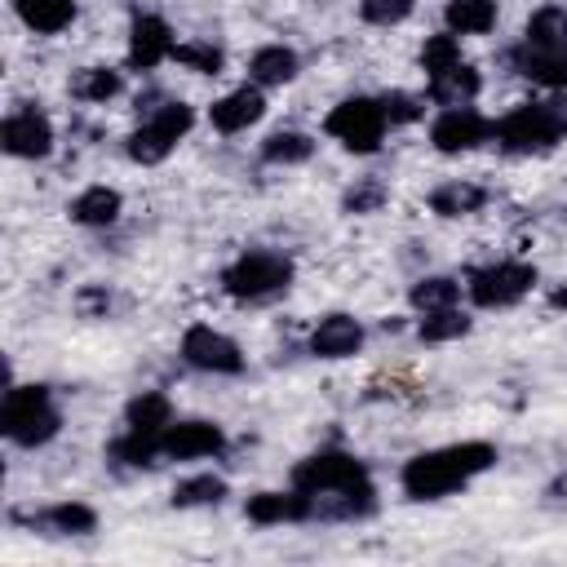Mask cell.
Segmentation results:
<instances>
[{"mask_svg":"<svg viewBox=\"0 0 567 567\" xmlns=\"http://www.w3.org/2000/svg\"><path fill=\"white\" fill-rule=\"evenodd\" d=\"M292 487L306 492L315 518H328V523L368 518L377 509V483H372L368 465L341 447H319L306 461H297Z\"/></svg>","mask_w":567,"mask_h":567,"instance_id":"obj_1","label":"cell"},{"mask_svg":"<svg viewBox=\"0 0 567 567\" xmlns=\"http://www.w3.org/2000/svg\"><path fill=\"white\" fill-rule=\"evenodd\" d=\"M501 461V452L483 439H465V443H447V447H430L403 461L399 470V487L408 501H443L461 487H470L478 474H487Z\"/></svg>","mask_w":567,"mask_h":567,"instance_id":"obj_2","label":"cell"},{"mask_svg":"<svg viewBox=\"0 0 567 567\" xmlns=\"http://www.w3.org/2000/svg\"><path fill=\"white\" fill-rule=\"evenodd\" d=\"M492 142L505 155H549L558 142H567V97L518 102L514 111L492 120Z\"/></svg>","mask_w":567,"mask_h":567,"instance_id":"obj_3","label":"cell"},{"mask_svg":"<svg viewBox=\"0 0 567 567\" xmlns=\"http://www.w3.org/2000/svg\"><path fill=\"white\" fill-rule=\"evenodd\" d=\"M62 430V412L53 403L49 385H9L4 390V408H0V434L13 447H44L49 439H58Z\"/></svg>","mask_w":567,"mask_h":567,"instance_id":"obj_4","label":"cell"},{"mask_svg":"<svg viewBox=\"0 0 567 567\" xmlns=\"http://www.w3.org/2000/svg\"><path fill=\"white\" fill-rule=\"evenodd\" d=\"M292 279H297L292 257L275 252V248H248L230 266H221V292L235 301H270V297L288 292Z\"/></svg>","mask_w":567,"mask_h":567,"instance_id":"obj_5","label":"cell"},{"mask_svg":"<svg viewBox=\"0 0 567 567\" xmlns=\"http://www.w3.org/2000/svg\"><path fill=\"white\" fill-rule=\"evenodd\" d=\"M190 128H195V106L182 102V97H168V102H159V106H151V111L142 115V124L128 133L124 151H128L133 164L151 168V164H164V159L173 155V146H177Z\"/></svg>","mask_w":567,"mask_h":567,"instance_id":"obj_6","label":"cell"},{"mask_svg":"<svg viewBox=\"0 0 567 567\" xmlns=\"http://www.w3.org/2000/svg\"><path fill=\"white\" fill-rule=\"evenodd\" d=\"M385 128H390V120L381 111V97H363V93L341 97L323 120V133L332 142H341L350 155H377L385 142Z\"/></svg>","mask_w":567,"mask_h":567,"instance_id":"obj_7","label":"cell"},{"mask_svg":"<svg viewBox=\"0 0 567 567\" xmlns=\"http://www.w3.org/2000/svg\"><path fill=\"white\" fill-rule=\"evenodd\" d=\"M536 288V266L532 261H492V266H474L465 275V292L478 310H509L518 306L527 292Z\"/></svg>","mask_w":567,"mask_h":567,"instance_id":"obj_8","label":"cell"},{"mask_svg":"<svg viewBox=\"0 0 567 567\" xmlns=\"http://www.w3.org/2000/svg\"><path fill=\"white\" fill-rule=\"evenodd\" d=\"M182 359L195 372H213V377H239L244 372V350L226 332H217L213 323H190L182 332Z\"/></svg>","mask_w":567,"mask_h":567,"instance_id":"obj_9","label":"cell"},{"mask_svg":"<svg viewBox=\"0 0 567 567\" xmlns=\"http://www.w3.org/2000/svg\"><path fill=\"white\" fill-rule=\"evenodd\" d=\"M483 142H492V120L474 106H443L430 124V146L439 155H465L478 151Z\"/></svg>","mask_w":567,"mask_h":567,"instance_id":"obj_10","label":"cell"},{"mask_svg":"<svg viewBox=\"0 0 567 567\" xmlns=\"http://www.w3.org/2000/svg\"><path fill=\"white\" fill-rule=\"evenodd\" d=\"M226 447V430L217 421H204V416H186L159 434V456L164 461H204V456H217Z\"/></svg>","mask_w":567,"mask_h":567,"instance_id":"obj_11","label":"cell"},{"mask_svg":"<svg viewBox=\"0 0 567 567\" xmlns=\"http://www.w3.org/2000/svg\"><path fill=\"white\" fill-rule=\"evenodd\" d=\"M0 146L13 159H44L53 151V124L40 106H18L0 124Z\"/></svg>","mask_w":567,"mask_h":567,"instance_id":"obj_12","label":"cell"},{"mask_svg":"<svg viewBox=\"0 0 567 567\" xmlns=\"http://www.w3.org/2000/svg\"><path fill=\"white\" fill-rule=\"evenodd\" d=\"M173 27L159 13H133L128 22V66L133 71H155L159 62H173Z\"/></svg>","mask_w":567,"mask_h":567,"instance_id":"obj_13","label":"cell"},{"mask_svg":"<svg viewBox=\"0 0 567 567\" xmlns=\"http://www.w3.org/2000/svg\"><path fill=\"white\" fill-rule=\"evenodd\" d=\"M505 58L523 80H532L540 89H554V93L567 89V44H527V40H518Z\"/></svg>","mask_w":567,"mask_h":567,"instance_id":"obj_14","label":"cell"},{"mask_svg":"<svg viewBox=\"0 0 567 567\" xmlns=\"http://www.w3.org/2000/svg\"><path fill=\"white\" fill-rule=\"evenodd\" d=\"M261 115H266V93H261V84H239V89L221 93V97L208 106V124H213L217 133H226V137L252 128Z\"/></svg>","mask_w":567,"mask_h":567,"instance_id":"obj_15","label":"cell"},{"mask_svg":"<svg viewBox=\"0 0 567 567\" xmlns=\"http://www.w3.org/2000/svg\"><path fill=\"white\" fill-rule=\"evenodd\" d=\"M244 514L248 523L257 527H279V523H310L315 509H310V496L297 492V487H284V492H252L244 501Z\"/></svg>","mask_w":567,"mask_h":567,"instance_id":"obj_16","label":"cell"},{"mask_svg":"<svg viewBox=\"0 0 567 567\" xmlns=\"http://www.w3.org/2000/svg\"><path fill=\"white\" fill-rule=\"evenodd\" d=\"M363 323L354 319V315H323L319 323H315V332H310V354L315 359H350V354H359V346H363Z\"/></svg>","mask_w":567,"mask_h":567,"instance_id":"obj_17","label":"cell"},{"mask_svg":"<svg viewBox=\"0 0 567 567\" xmlns=\"http://www.w3.org/2000/svg\"><path fill=\"white\" fill-rule=\"evenodd\" d=\"M31 527L40 536H89L97 532V509L84 501H53L31 514Z\"/></svg>","mask_w":567,"mask_h":567,"instance_id":"obj_18","label":"cell"},{"mask_svg":"<svg viewBox=\"0 0 567 567\" xmlns=\"http://www.w3.org/2000/svg\"><path fill=\"white\" fill-rule=\"evenodd\" d=\"M168 425H173V399L164 390H142L124 403V430L142 439H159Z\"/></svg>","mask_w":567,"mask_h":567,"instance_id":"obj_19","label":"cell"},{"mask_svg":"<svg viewBox=\"0 0 567 567\" xmlns=\"http://www.w3.org/2000/svg\"><path fill=\"white\" fill-rule=\"evenodd\" d=\"M301 75V58L297 49L288 44H261L252 58H248V80L261 84V89H284Z\"/></svg>","mask_w":567,"mask_h":567,"instance_id":"obj_20","label":"cell"},{"mask_svg":"<svg viewBox=\"0 0 567 567\" xmlns=\"http://www.w3.org/2000/svg\"><path fill=\"white\" fill-rule=\"evenodd\" d=\"M71 221L75 226H89V230H102V226H115L120 213H124V195L115 186H84L75 199H71Z\"/></svg>","mask_w":567,"mask_h":567,"instance_id":"obj_21","label":"cell"},{"mask_svg":"<svg viewBox=\"0 0 567 567\" xmlns=\"http://www.w3.org/2000/svg\"><path fill=\"white\" fill-rule=\"evenodd\" d=\"M483 204H487V190L470 177H452V182L430 190V213L447 217V221L452 217H474V213H483Z\"/></svg>","mask_w":567,"mask_h":567,"instance_id":"obj_22","label":"cell"},{"mask_svg":"<svg viewBox=\"0 0 567 567\" xmlns=\"http://www.w3.org/2000/svg\"><path fill=\"white\" fill-rule=\"evenodd\" d=\"M13 13H18V22H22L27 31H35V35H58V31H66V27L75 22L80 4H75V0H13Z\"/></svg>","mask_w":567,"mask_h":567,"instance_id":"obj_23","label":"cell"},{"mask_svg":"<svg viewBox=\"0 0 567 567\" xmlns=\"http://www.w3.org/2000/svg\"><path fill=\"white\" fill-rule=\"evenodd\" d=\"M430 102H439V106H470L478 93H483V75L470 66V62H456L452 71H443V75H430Z\"/></svg>","mask_w":567,"mask_h":567,"instance_id":"obj_24","label":"cell"},{"mask_svg":"<svg viewBox=\"0 0 567 567\" xmlns=\"http://www.w3.org/2000/svg\"><path fill=\"white\" fill-rule=\"evenodd\" d=\"M496 18H501L496 0H447L443 4V31L452 35H487Z\"/></svg>","mask_w":567,"mask_h":567,"instance_id":"obj_25","label":"cell"},{"mask_svg":"<svg viewBox=\"0 0 567 567\" xmlns=\"http://www.w3.org/2000/svg\"><path fill=\"white\" fill-rule=\"evenodd\" d=\"M120 89H124V75L115 71V66H80V71H71V80H66V93L75 97V102H111V97H120Z\"/></svg>","mask_w":567,"mask_h":567,"instance_id":"obj_26","label":"cell"},{"mask_svg":"<svg viewBox=\"0 0 567 567\" xmlns=\"http://www.w3.org/2000/svg\"><path fill=\"white\" fill-rule=\"evenodd\" d=\"M310 155H315V137L301 133V128H275V133H266V142H261V159H266V164H279V168L306 164Z\"/></svg>","mask_w":567,"mask_h":567,"instance_id":"obj_27","label":"cell"},{"mask_svg":"<svg viewBox=\"0 0 567 567\" xmlns=\"http://www.w3.org/2000/svg\"><path fill=\"white\" fill-rule=\"evenodd\" d=\"M456 301H461V279H452V275H421V279L408 288V306H412L416 315L443 310V306H456Z\"/></svg>","mask_w":567,"mask_h":567,"instance_id":"obj_28","label":"cell"},{"mask_svg":"<svg viewBox=\"0 0 567 567\" xmlns=\"http://www.w3.org/2000/svg\"><path fill=\"white\" fill-rule=\"evenodd\" d=\"M470 328H474V319H470L461 306H443V310H425V315H421L416 337L430 341V346H443V341H461Z\"/></svg>","mask_w":567,"mask_h":567,"instance_id":"obj_29","label":"cell"},{"mask_svg":"<svg viewBox=\"0 0 567 567\" xmlns=\"http://www.w3.org/2000/svg\"><path fill=\"white\" fill-rule=\"evenodd\" d=\"M226 492H230L226 478H217V474H190V478L173 483L168 501H173L177 509H204V505H221Z\"/></svg>","mask_w":567,"mask_h":567,"instance_id":"obj_30","label":"cell"},{"mask_svg":"<svg viewBox=\"0 0 567 567\" xmlns=\"http://www.w3.org/2000/svg\"><path fill=\"white\" fill-rule=\"evenodd\" d=\"M173 62H177V66H186V71H195V75H221L226 53H221L213 40H177Z\"/></svg>","mask_w":567,"mask_h":567,"instance_id":"obj_31","label":"cell"},{"mask_svg":"<svg viewBox=\"0 0 567 567\" xmlns=\"http://www.w3.org/2000/svg\"><path fill=\"white\" fill-rule=\"evenodd\" d=\"M527 44H567V9L563 4H540L527 27H523Z\"/></svg>","mask_w":567,"mask_h":567,"instance_id":"obj_32","label":"cell"},{"mask_svg":"<svg viewBox=\"0 0 567 567\" xmlns=\"http://www.w3.org/2000/svg\"><path fill=\"white\" fill-rule=\"evenodd\" d=\"M456 62H465V58H461V35H452V31L425 35V44H421V71H425V75H443V71H452Z\"/></svg>","mask_w":567,"mask_h":567,"instance_id":"obj_33","label":"cell"},{"mask_svg":"<svg viewBox=\"0 0 567 567\" xmlns=\"http://www.w3.org/2000/svg\"><path fill=\"white\" fill-rule=\"evenodd\" d=\"M385 199H390V186H385L381 177H359V182L341 195V213H350V217H368V213H381Z\"/></svg>","mask_w":567,"mask_h":567,"instance_id":"obj_34","label":"cell"},{"mask_svg":"<svg viewBox=\"0 0 567 567\" xmlns=\"http://www.w3.org/2000/svg\"><path fill=\"white\" fill-rule=\"evenodd\" d=\"M381 111H385L390 128L394 124H416L425 115V97H416L408 89H390V93H381Z\"/></svg>","mask_w":567,"mask_h":567,"instance_id":"obj_35","label":"cell"},{"mask_svg":"<svg viewBox=\"0 0 567 567\" xmlns=\"http://www.w3.org/2000/svg\"><path fill=\"white\" fill-rule=\"evenodd\" d=\"M416 0H359V18L372 27H399L403 18H412Z\"/></svg>","mask_w":567,"mask_h":567,"instance_id":"obj_36","label":"cell"},{"mask_svg":"<svg viewBox=\"0 0 567 567\" xmlns=\"http://www.w3.org/2000/svg\"><path fill=\"white\" fill-rule=\"evenodd\" d=\"M106 306H111V297H106L102 288H84V292H80V310H84V315H97V310H106Z\"/></svg>","mask_w":567,"mask_h":567,"instance_id":"obj_37","label":"cell"},{"mask_svg":"<svg viewBox=\"0 0 567 567\" xmlns=\"http://www.w3.org/2000/svg\"><path fill=\"white\" fill-rule=\"evenodd\" d=\"M549 310H567V284L549 288Z\"/></svg>","mask_w":567,"mask_h":567,"instance_id":"obj_38","label":"cell"}]
</instances>
